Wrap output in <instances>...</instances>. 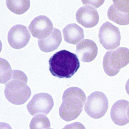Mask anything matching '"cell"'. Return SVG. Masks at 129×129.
<instances>
[{"label": "cell", "instance_id": "6da1fadb", "mask_svg": "<svg viewBox=\"0 0 129 129\" xmlns=\"http://www.w3.org/2000/svg\"><path fill=\"white\" fill-rule=\"evenodd\" d=\"M50 72L59 78H70L78 71L80 62L76 54L66 50L56 52L50 58Z\"/></svg>", "mask_w": 129, "mask_h": 129}, {"label": "cell", "instance_id": "7a4b0ae2", "mask_svg": "<svg viewBox=\"0 0 129 129\" xmlns=\"http://www.w3.org/2000/svg\"><path fill=\"white\" fill-rule=\"evenodd\" d=\"M86 96L80 88L72 87L67 89L62 95V103L59 109L60 118L70 121L78 118L82 111Z\"/></svg>", "mask_w": 129, "mask_h": 129}, {"label": "cell", "instance_id": "3957f363", "mask_svg": "<svg viewBox=\"0 0 129 129\" xmlns=\"http://www.w3.org/2000/svg\"><path fill=\"white\" fill-rule=\"evenodd\" d=\"M27 77L18 70L12 71L11 79L6 84L4 93L6 99L14 105H23L31 95V90L27 85Z\"/></svg>", "mask_w": 129, "mask_h": 129}, {"label": "cell", "instance_id": "277c9868", "mask_svg": "<svg viewBox=\"0 0 129 129\" xmlns=\"http://www.w3.org/2000/svg\"><path fill=\"white\" fill-rule=\"evenodd\" d=\"M129 50L125 47H119L107 52L103 59V68L108 76H116L121 69L129 63Z\"/></svg>", "mask_w": 129, "mask_h": 129}, {"label": "cell", "instance_id": "5b68a950", "mask_svg": "<svg viewBox=\"0 0 129 129\" xmlns=\"http://www.w3.org/2000/svg\"><path fill=\"white\" fill-rule=\"evenodd\" d=\"M109 107L108 99L104 93L93 92L87 98L85 105V112L94 119H99L105 115Z\"/></svg>", "mask_w": 129, "mask_h": 129}, {"label": "cell", "instance_id": "8992f818", "mask_svg": "<svg viewBox=\"0 0 129 129\" xmlns=\"http://www.w3.org/2000/svg\"><path fill=\"white\" fill-rule=\"evenodd\" d=\"M99 37L100 43L107 50L115 49L120 45L121 37L119 28L109 21L101 26Z\"/></svg>", "mask_w": 129, "mask_h": 129}, {"label": "cell", "instance_id": "52a82bcc", "mask_svg": "<svg viewBox=\"0 0 129 129\" xmlns=\"http://www.w3.org/2000/svg\"><path fill=\"white\" fill-rule=\"evenodd\" d=\"M54 104L53 99L50 94L40 93L34 95L27 105V108L31 115L38 113L46 115L51 111Z\"/></svg>", "mask_w": 129, "mask_h": 129}, {"label": "cell", "instance_id": "ba28073f", "mask_svg": "<svg viewBox=\"0 0 129 129\" xmlns=\"http://www.w3.org/2000/svg\"><path fill=\"white\" fill-rule=\"evenodd\" d=\"M129 1H113L109 7L107 16L109 19L120 25L129 23Z\"/></svg>", "mask_w": 129, "mask_h": 129}, {"label": "cell", "instance_id": "9c48e42d", "mask_svg": "<svg viewBox=\"0 0 129 129\" xmlns=\"http://www.w3.org/2000/svg\"><path fill=\"white\" fill-rule=\"evenodd\" d=\"M28 29L32 36L41 39L50 35L53 30V26L49 18L40 15L31 21Z\"/></svg>", "mask_w": 129, "mask_h": 129}, {"label": "cell", "instance_id": "30bf717a", "mask_svg": "<svg viewBox=\"0 0 129 129\" xmlns=\"http://www.w3.org/2000/svg\"><path fill=\"white\" fill-rule=\"evenodd\" d=\"M31 35L26 26L17 24L13 26L8 32L7 39L10 46L19 49L27 45Z\"/></svg>", "mask_w": 129, "mask_h": 129}, {"label": "cell", "instance_id": "8fae6325", "mask_svg": "<svg viewBox=\"0 0 129 129\" xmlns=\"http://www.w3.org/2000/svg\"><path fill=\"white\" fill-rule=\"evenodd\" d=\"M76 17L77 21L86 28L94 27L98 24L99 20L98 11L90 6L79 8L77 11Z\"/></svg>", "mask_w": 129, "mask_h": 129}, {"label": "cell", "instance_id": "7c38bea8", "mask_svg": "<svg viewBox=\"0 0 129 129\" xmlns=\"http://www.w3.org/2000/svg\"><path fill=\"white\" fill-rule=\"evenodd\" d=\"M129 103L128 101L120 100L113 104L111 111V117L115 124L123 126L128 123Z\"/></svg>", "mask_w": 129, "mask_h": 129}, {"label": "cell", "instance_id": "4fadbf2b", "mask_svg": "<svg viewBox=\"0 0 129 129\" xmlns=\"http://www.w3.org/2000/svg\"><path fill=\"white\" fill-rule=\"evenodd\" d=\"M98 51L96 44L91 40H83L76 46L77 56L84 62H90L94 60L97 55Z\"/></svg>", "mask_w": 129, "mask_h": 129}, {"label": "cell", "instance_id": "5bb4252c", "mask_svg": "<svg viewBox=\"0 0 129 129\" xmlns=\"http://www.w3.org/2000/svg\"><path fill=\"white\" fill-rule=\"evenodd\" d=\"M62 41V34L59 29L54 28L52 33L47 37L38 39V45L40 50L45 52H51L59 46Z\"/></svg>", "mask_w": 129, "mask_h": 129}, {"label": "cell", "instance_id": "9a60e30c", "mask_svg": "<svg viewBox=\"0 0 129 129\" xmlns=\"http://www.w3.org/2000/svg\"><path fill=\"white\" fill-rule=\"evenodd\" d=\"M62 33L64 41L71 44H76L84 38L83 29L76 23L68 25Z\"/></svg>", "mask_w": 129, "mask_h": 129}, {"label": "cell", "instance_id": "2e32d148", "mask_svg": "<svg viewBox=\"0 0 129 129\" xmlns=\"http://www.w3.org/2000/svg\"><path fill=\"white\" fill-rule=\"evenodd\" d=\"M6 5L8 9L13 13L21 15L25 13L29 9V1H6Z\"/></svg>", "mask_w": 129, "mask_h": 129}, {"label": "cell", "instance_id": "e0dca14e", "mask_svg": "<svg viewBox=\"0 0 129 129\" xmlns=\"http://www.w3.org/2000/svg\"><path fill=\"white\" fill-rule=\"evenodd\" d=\"M29 128L33 129H50V123L47 117L43 114H38L30 121Z\"/></svg>", "mask_w": 129, "mask_h": 129}, {"label": "cell", "instance_id": "ac0fdd59", "mask_svg": "<svg viewBox=\"0 0 129 129\" xmlns=\"http://www.w3.org/2000/svg\"><path fill=\"white\" fill-rule=\"evenodd\" d=\"M1 83L6 84L9 82L12 76V71L9 62L3 58H0Z\"/></svg>", "mask_w": 129, "mask_h": 129}, {"label": "cell", "instance_id": "d6986e66", "mask_svg": "<svg viewBox=\"0 0 129 129\" xmlns=\"http://www.w3.org/2000/svg\"><path fill=\"white\" fill-rule=\"evenodd\" d=\"M84 5H91L96 8H98L99 6L102 5L104 1H100L97 3L99 1H82Z\"/></svg>", "mask_w": 129, "mask_h": 129}]
</instances>
